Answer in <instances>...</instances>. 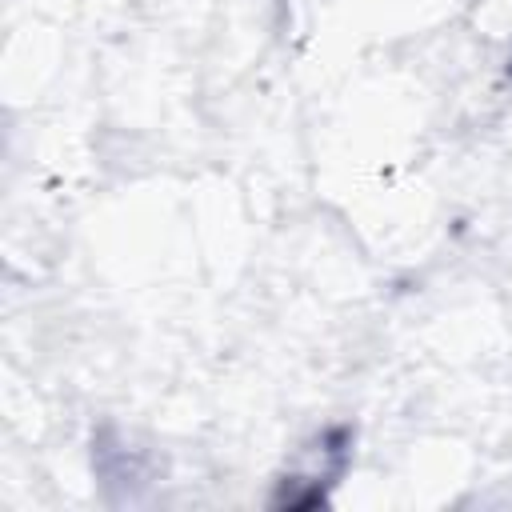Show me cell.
<instances>
[{"label": "cell", "mask_w": 512, "mask_h": 512, "mask_svg": "<svg viewBox=\"0 0 512 512\" xmlns=\"http://www.w3.org/2000/svg\"><path fill=\"white\" fill-rule=\"evenodd\" d=\"M508 76H512V64H508Z\"/></svg>", "instance_id": "7a4b0ae2"}, {"label": "cell", "mask_w": 512, "mask_h": 512, "mask_svg": "<svg viewBox=\"0 0 512 512\" xmlns=\"http://www.w3.org/2000/svg\"><path fill=\"white\" fill-rule=\"evenodd\" d=\"M348 460H352V428L348 424L324 428L304 448V464L280 480L272 504L276 508H316V504H324L328 500V488L344 476Z\"/></svg>", "instance_id": "6da1fadb"}]
</instances>
